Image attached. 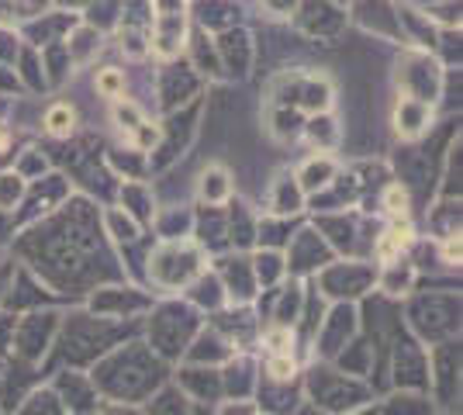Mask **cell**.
<instances>
[{"label":"cell","instance_id":"2","mask_svg":"<svg viewBox=\"0 0 463 415\" xmlns=\"http://www.w3.org/2000/svg\"><path fill=\"white\" fill-rule=\"evenodd\" d=\"M408 236H411L408 229H394V232H387V239L381 242V257L391 259L394 253H398V250H405V246H408Z\"/></svg>","mask_w":463,"mask_h":415},{"label":"cell","instance_id":"4","mask_svg":"<svg viewBox=\"0 0 463 415\" xmlns=\"http://www.w3.org/2000/svg\"><path fill=\"white\" fill-rule=\"evenodd\" d=\"M387 201L394 204V208H391L394 215H398V212H405V194H402V191H391V194H387Z\"/></svg>","mask_w":463,"mask_h":415},{"label":"cell","instance_id":"1","mask_svg":"<svg viewBox=\"0 0 463 415\" xmlns=\"http://www.w3.org/2000/svg\"><path fill=\"white\" fill-rule=\"evenodd\" d=\"M73 121H77V115H73L70 104H56V108L45 115V125H49L52 136H70V132H73Z\"/></svg>","mask_w":463,"mask_h":415},{"label":"cell","instance_id":"6","mask_svg":"<svg viewBox=\"0 0 463 415\" xmlns=\"http://www.w3.org/2000/svg\"><path fill=\"white\" fill-rule=\"evenodd\" d=\"M4 146H7V136H4V128H0V149H4Z\"/></svg>","mask_w":463,"mask_h":415},{"label":"cell","instance_id":"3","mask_svg":"<svg viewBox=\"0 0 463 415\" xmlns=\"http://www.w3.org/2000/svg\"><path fill=\"white\" fill-rule=\"evenodd\" d=\"M97 87H100L104 94H118V90H121V77H118L115 70H104V73L97 77Z\"/></svg>","mask_w":463,"mask_h":415},{"label":"cell","instance_id":"5","mask_svg":"<svg viewBox=\"0 0 463 415\" xmlns=\"http://www.w3.org/2000/svg\"><path fill=\"white\" fill-rule=\"evenodd\" d=\"M270 371H273V374H277V377H288L290 371H294V367H290V360H273V363H270Z\"/></svg>","mask_w":463,"mask_h":415}]
</instances>
